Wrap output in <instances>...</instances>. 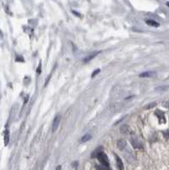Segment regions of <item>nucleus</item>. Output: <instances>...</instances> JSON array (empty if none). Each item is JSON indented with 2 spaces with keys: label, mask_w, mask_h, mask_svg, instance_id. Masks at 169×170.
<instances>
[{
  "label": "nucleus",
  "mask_w": 169,
  "mask_h": 170,
  "mask_svg": "<svg viewBox=\"0 0 169 170\" xmlns=\"http://www.w3.org/2000/svg\"><path fill=\"white\" fill-rule=\"evenodd\" d=\"M155 116L158 117L159 121H160V123H166V118H165V116H164V113L162 112V111H161L160 110H157L155 112Z\"/></svg>",
  "instance_id": "obj_3"
},
{
  "label": "nucleus",
  "mask_w": 169,
  "mask_h": 170,
  "mask_svg": "<svg viewBox=\"0 0 169 170\" xmlns=\"http://www.w3.org/2000/svg\"><path fill=\"white\" fill-rule=\"evenodd\" d=\"M61 166H59V167H57L56 170H61Z\"/></svg>",
  "instance_id": "obj_19"
},
{
  "label": "nucleus",
  "mask_w": 169,
  "mask_h": 170,
  "mask_svg": "<svg viewBox=\"0 0 169 170\" xmlns=\"http://www.w3.org/2000/svg\"><path fill=\"white\" fill-rule=\"evenodd\" d=\"M145 23L147 25H149L150 26H153V27H158V26H160V24L158 22H156L155 21H154V20H146Z\"/></svg>",
  "instance_id": "obj_6"
},
{
  "label": "nucleus",
  "mask_w": 169,
  "mask_h": 170,
  "mask_svg": "<svg viewBox=\"0 0 169 170\" xmlns=\"http://www.w3.org/2000/svg\"><path fill=\"white\" fill-rule=\"evenodd\" d=\"M132 144H133V147H134V148H140V147H142L140 142H138V141H136L135 139H133V140H132Z\"/></svg>",
  "instance_id": "obj_12"
},
{
  "label": "nucleus",
  "mask_w": 169,
  "mask_h": 170,
  "mask_svg": "<svg viewBox=\"0 0 169 170\" xmlns=\"http://www.w3.org/2000/svg\"><path fill=\"white\" fill-rule=\"evenodd\" d=\"M127 146V142L123 139H120L117 142V147L119 148L120 150H123L125 147Z\"/></svg>",
  "instance_id": "obj_8"
},
{
  "label": "nucleus",
  "mask_w": 169,
  "mask_h": 170,
  "mask_svg": "<svg viewBox=\"0 0 169 170\" xmlns=\"http://www.w3.org/2000/svg\"><path fill=\"white\" fill-rule=\"evenodd\" d=\"M72 13L74 15H77V16H80V15L79 14H77V12H76V11H74V10H72Z\"/></svg>",
  "instance_id": "obj_18"
},
{
  "label": "nucleus",
  "mask_w": 169,
  "mask_h": 170,
  "mask_svg": "<svg viewBox=\"0 0 169 170\" xmlns=\"http://www.w3.org/2000/svg\"><path fill=\"white\" fill-rule=\"evenodd\" d=\"M167 6H168V7H169V2H167Z\"/></svg>",
  "instance_id": "obj_20"
},
{
  "label": "nucleus",
  "mask_w": 169,
  "mask_h": 170,
  "mask_svg": "<svg viewBox=\"0 0 169 170\" xmlns=\"http://www.w3.org/2000/svg\"><path fill=\"white\" fill-rule=\"evenodd\" d=\"M91 156H92V158L96 157L97 159L100 161V162L101 163L102 166L109 167V165H110V162H109L108 156H107V155L103 151L102 147L97 148L94 151H93L91 154Z\"/></svg>",
  "instance_id": "obj_1"
},
{
  "label": "nucleus",
  "mask_w": 169,
  "mask_h": 170,
  "mask_svg": "<svg viewBox=\"0 0 169 170\" xmlns=\"http://www.w3.org/2000/svg\"><path fill=\"white\" fill-rule=\"evenodd\" d=\"M115 158H116V166H117L118 169H119V170H123V169H124V166H123V161H122L121 158H120L116 154H115Z\"/></svg>",
  "instance_id": "obj_5"
},
{
  "label": "nucleus",
  "mask_w": 169,
  "mask_h": 170,
  "mask_svg": "<svg viewBox=\"0 0 169 170\" xmlns=\"http://www.w3.org/2000/svg\"><path fill=\"white\" fill-rule=\"evenodd\" d=\"M37 72H38V74H40V73H41V62L39 63V66H38V70H37Z\"/></svg>",
  "instance_id": "obj_17"
},
{
  "label": "nucleus",
  "mask_w": 169,
  "mask_h": 170,
  "mask_svg": "<svg viewBox=\"0 0 169 170\" xmlns=\"http://www.w3.org/2000/svg\"><path fill=\"white\" fill-rule=\"evenodd\" d=\"M155 71H145V72L141 73L139 75V77H150L155 76Z\"/></svg>",
  "instance_id": "obj_7"
},
{
  "label": "nucleus",
  "mask_w": 169,
  "mask_h": 170,
  "mask_svg": "<svg viewBox=\"0 0 169 170\" xmlns=\"http://www.w3.org/2000/svg\"><path fill=\"white\" fill-rule=\"evenodd\" d=\"M95 168L97 170H111L109 167H105L102 165H95Z\"/></svg>",
  "instance_id": "obj_11"
},
{
  "label": "nucleus",
  "mask_w": 169,
  "mask_h": 170,
  "mask_svg": "<svg viewBox=\"0 0 169 170\" xmlns=\"http://www.w3.org/2000/svg\"><path fill=\"white\" fill-rule=\"evenodd\" d=\"M155 106H156V103H155V102H152V103H150V104L145 106V109H151V108L155 107Z\"/></svg>",
  "instance_id": "obj_13"
},
{
  "label": "nucleus",
  "mask_w": 169,
  "mask_h": 170,
  "mask_svg": "<svg viewBox=\"0 0 169 170\" xmlns=\"http://www.w3.org/2000/svg\"><path fill=\"white\" fill-rule=\"evenodd\" d=\"M60 121H61V116L60 115H56L55 117L54 118L53 123H52V130H53V132H55V131L57 130L58 127L60 125Z\"/></svg>",
  "instance_id": "obj_2"
},
{
  "label": "nucleus",
  "mask_w": 169,
  "mask_h": 170,
  "mask_svg": "<svg viewBox=\"0 0 169 170\" xmlns=\"http://www.w3.org/2000/svg\"><path fill=\"white\" fill-rule=\"evenodd\" d=\"M98 54H100V52L99 51H96V52H93V53H91V54H89L88 55H87L86 57L83 59V62H88V61H92V60L93 59L94 57H96L97 55H98Z\"/></svg>",
  "instance_id": "obj_4"
},
{
  "label": "nucleus",
  "mask_w": 169,
  "mask_h": 170,
  "mask_svg": "<svg viewBox=\"0 0 169 170\" xmlns=\"http://www.w3.org/2000/svg\"><path fill=\"white\" fill-rule=\"evenodd\" d=\"M9 132L8 129H6L5 132H4V145L7 146L9 144Z\"/></svg>",
  "instance_id": "obj_10"
},
{
  "label": "nucleus",
  "mask_w": 169,
  "mask_h": 170,
  "mask_svg": "<svg viewBox=\"0 0 169 170\" xmlns=\"http://www.w3.org/2000/svg\"><path fill=\"white\" fill-rule=\"evenodd\" d=\"M92 139V136L90 135L89 134H85V135H83V137L81 138V139H80V142L81 143H85V142H88V140H90V139Z\"/></svg>",
  "instance_id": "obj_9"
},
{
  "label": "nucleus",
  "mask_w": 169,
  "mask_h": 170,
  "mask_svg": "<svg viewBox=\"0 0 169 170\" xmlns=\"http://www.w3.org/2000/svg\"><path fill=\"white\" fill-rule=\"evenodd\" d=\"M163 135H164V137H165L166 139H169V129L164 131V132H163Z\"/></svg>",
  "instance_id": "obj_14"
},
{
  "label": "nucleus",
  "mask_w": 169,
  "mask_h": 170,
  "mask_svg": "<svg viewBox=\"0 0 169 170\" xmlns=\"http://www.w3.org/2000/svg\"><path fill=\"white\" fill-rule=\"evenodd\" d=\"M100 69H96L93 73H92V76L91 77H94L96 76L98 73H100Z\"/></svg>",
  "instance_id": "obj_15"
},
{
  "label": "nucleus",
  "mask_w": 169,
  "mask_h": 170,
  "mask_svg": "<svg viewBox=\"0 0 169 170\" xmlns=\"http://www.w3.org/2000/svg\"><path fill=\"white\" fill-rule=\"evenodd\" d=\"M162 106H165L166 108H169V101H166V102L162 103Z\"/></svg>",
  "instance_id": "obj_16"
}]
</instances>
